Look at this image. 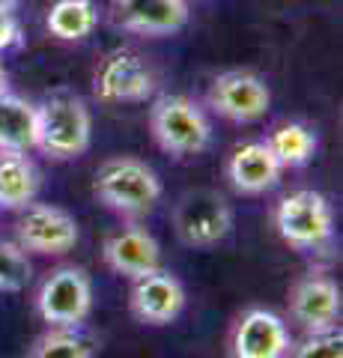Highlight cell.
<instances>
[{
  "label": "cell",
  "instance_id": "1",
  "mask_svg": "<svg viewBox=\"0 0 343 358\" xmlns=\"http://www.w3.org/2000/svg\"><path fill=\"white\" fill-rule=\"evenodd\" d=\"M93 194L105 209L117 212V215L140 218L156 209L161 200V179L147 162L119 155V159H108L96 171Z\"/></svg>",
  "mask_w": 343,
  "mask_h": 358
},
{
  "label": "cell",
  "instance_id": "2",
  "mask_svg": "<svg viewBox=\"0 0 343 358\" xmlns=\"http://www.w3.org/2000/svg\"><path fill=\"white\" fill-rule=\"evenodd\" d=\"M39 110V143L36 150L57 162L78 159L90 150L93 141V117L78 96L57 93L48 102L36 105Z\"/></svg>",
  "mask_w": 343,
  "mask_h": 358
},
{
  "label": "cell",
  "instance_id": "3",
  "mask_svg": "<svg viewBox=\"0 0 343 358\" xmlns=\"http://www.w3.org/2000/svg\"><path fill=\"white\" fill-rule=\"evenodd\" d=\"M149 129L156 143L170 155H197L212 143V126L203 108L188 96H159L149 108Z\"/></svg>",
  "mask_w": 343,
  "mask_h": 358
},
{
  "label": "cell",
  "instance_id": "4",
  "mask_svg": "<svg viewBox=\"0 0 343 358\" xmlns=\"http://www.w3.org/2000/svg\"><path fill=\"white\" fill-rule=\"evenodd\" d=\"M275 230L295 251H319L335 236V212L314 188H298L275 206Z\"/></svg>",
  "mask_w": 343,
  "mask_h": 358
},
{
  "label": "cell",
  "instance_id": "5",
  "mask_svg": "<svg viewBox=\"0 0 343 358\" xmlns=\"http://www.w3.org/2000/svg\"><path fill=\"white\" fill-rule=\"evenodd\" d=\"M173 230L188 248H215L233 233V206L212 188H197L176 200Z\"/></svg>",
  "mask_w": 343,
  "mask_h": 358
},
{
  "label": "cell",
  "instance_id": "6",
  "mask_svg": "<svg viewBox=\"0 0 343 358\" xmlns=\"http://www.w3.org/2000/svg\"><path fill=\"white\" fill-rule=\"evenodd\" d=\"M93 310L90 275L78 266H60L36 289V313L48 326L78 329Z\"/></svg>",
  "mask_w": 343,
  "mask_h": 358
},
{
  "label": "cell",
  "instance_id": "7",
  "mask_svg": "<svg viewBox=\"0 0 343 358\" xmlns=\"http://www.w3.org/2000/svg\"><path fill=\"white\" fill-rule=\"evenodd\" d=\"M81 239L78 221L60 206L51 203H36L21 209V218L15 224V242L27 254H42V257H60L69 254Z\"/></svg>",
  "mask_w": 343,
  "mask_h": 358
},
{
  "label": "cell",
  "instance_id": "8",
  "mask_svg": "<svg viewBox=\"0 0 343 358\" xmlns=\"http://www.w3.org/2000/svg\"><path fill=\"white\" fill-rule=\"evenodd\" d=\"M93 90L102 102L110 105L143 102L156 90V72L138 51L117 48L98 60L93 72Z\"/></svg>",
  "mask_w": 343,
  "mask_h": 358
},
{
  "label": "cell",
  "instance_id": "9",
  "mask_svg": "<svg viewBox=\"0 0 343 358\" xmlns=\"http://www.w3.org/2000/svg\"><path fill=\"white\" fill-rule=\"evenodd\" d=\"M209 108L230 122H257L269 114L272 90L248 69L221 72L209 87Z\"/></svg>",
  "mask_w": 343,
  "mask_h": 358
},
{
  "label": "cell",
  "instance_id": "10",
  "mask_svg": "<svg viewBox=\"0 0 343 358\" xmlns=\"http://www.w3.org/2000/svg\"><path fill=\"white\" fill-rule=\"evenodd\" d=\"M129 308L143 326H170L185 310V287L168 268H156L131 281Z\"/></svg>",
  "mask_w": 343,
  "mask_h": 358
},
{
  "label": "cell",
  "instance_id": "11",
  "mask_svg": "<svg viewBox=\"0 0 343 358\" xmlns=\"http://www.w3.org/2000/svg\"><path fill=\"white\" fill-rule=\"evenodd\" d=\"M290 317L311 331L337 329L340 322V287L335 278L323 272L302 275L290 289Z\"/></svg>",
  "mask_w": 343,
  "mask_h": 358
},
{
  "label": "cell",
  "instance_id": "12",
  "mask_svg": "<svg viewBox=\"0 0 343 358\" xmlns=\"http://www.w3.org/2000/svg\"><path fill=\"white\" fill-rule=\"evenodd\" d=\"M230 346H233V358H286L293 338L275 310L251 308L239 317Z\"/></svg>",
  "mask_w": 343,
  "mask_h": 358
},
{
  "label": "cell",
  "instance_id": "13",
  "mask_svg": "<svg viewBox=\"0 0 343 358\" xmlns=\"http://www.w3.org/2000/svg\"><path fill=\"white\" fill-rule=\"evenodd\" d=\"M102 260L114 275L135 281L140 275H149L161 268V245L152 233L140 227H126L110 233L102 245Z\"/></svg>",
  "mask_w": 343,
  "mask_h": 358
},
{
  "label": "cell",
  "instance_id": "14",
  "mask_svg": "<svg viewBox=\"0 0 343 358\" xmlns=\"http://www.w3.org/2000/svg\"><path fill=\"white\" fill-rule=\"evenodd\" d=\"M117 24L140 36H170L188 24V0H114Z\"/></svg>",
  "mask_w": 343,
  "mask_h": 358
},
{
  "label": "cell",
  "instance_id": "15",
  "mask_svg": "<svg viewBox=\"0 0 343 358\" xmlns=\"http://www.w3.org/2000/svg\"><path fill=\"white\" fill-rule=\"evenodd\" d=\"M224 171L239 194H265L281 182L284 167L265 141H248L230 152Z\"/></svg>",
  "mask_w": 343,
  "mask_h": 358
},
{
  "label": "cell",
  "instance_id": "16",
  "mask_svg": "<svg viewBox=\"0 0 343 358\" xmlns=\"http://www.w3.org/2000/svg\"><path fill=\"white\" fill-rule=\"evenodd\" d=\"M39 143V110L27 99L0 96V152H30Z\"/></svg>",
  "mask_w": 343,
  "mask_h": 358
},
{
  "label": "cell",
  "instance_id": "17",
  "mask_svg": "<svg viewBox=\"0 0 343 358\" xmlns=\"http://www.w3.org/2000/svg\"><path fill=\"white\" fill-rule=\"evenodd\" d=\"M39 194V171L24 152H0V209L21 212Z\"/></svg>",
  "mask_w": 343,
  "mask_h": 358
},
{
  "label": "cell",
  "instance_id": "18",
  "mask_svg": "<svg viewBox=\"0 0 343 358\" xmlns=\"http://www.w3.org/2000/svg\"><path fill=\"white\" fill-rule=\"evenodd\" d=\"M98 24V9L93 0H54L45 27L60 42H84Z\"/></svg>",
  "mask_w": 343,
  "mask_h": 358
},
{
  "label": "cell",
  "instance_id": "19",
  "mask_svg": "<svg viewBox=\"0 0 343 358\" xmlns=\"http://www.w3.org/2000/svg\"><path fill=\"white\" fill-rule=\"evenodd\" d=\"M96 341L69 326H51L27 350V358H96Z\"/></svg>",
  "mask_w": 343,
  "mask_h": 358
},
{
  "label": "cell",
  "instance_id": "20",
  "mask_svg": "<svg viewBox=\"0 0 343 358\" xmlns=\"http://www.w3.org/2000/svg\"><path fill=\"white\" fill-rule=\"evenodd\" d=\"M265 143L272 147L281 167H305L316 152V134L305 122H284Z\"/></svg>",
  "mask_w": 343,
  "mask_h": 358
},
{
  "label": "cell",
  "instance_id": "21",
  "mask_svg": "<svg viewBox=\"0 0 343 358\" xmlns=\"http://www.w3.org/2000/svg\"><path fill=\"white\" fill-rule=\"evenodd\" d=\"M33 278L27 251L18 242H0V293H18Z\"/></svg>",
  "mask_w": 343,
  "mask_h": 358
},
{
  "label": "cell",
  "instance_id": "22",
  "mask_svg": "<svg viewBox=\"0 0 343 358\" xmlns=\"http://www.w3.org/2000/svg\"><path fill=\"white\" fill-rule=\"evenodd\" d=\"M290 358H343V334L340 329L311 331L302 343L290 346Z\"/></svg>",
  "mask_w": 343,
  "mask_h": 358
},
{
  "label": "cell",
  "instance_id": "23",
  "mask_svg": "<svg viewBox=\"0 0 343 358\" xmlns=\"http://www.w3.org/2000/svg\"><path fill=\"white\" fill-rule=\"evenodd\" d=\"M18 36H21V27H18L15 9H13V3H3L0 6V54L13 48Z\"/></svg>",
  "mask_w": 343,
  "mask_h": 358
},
{
  "label": "cell",
  "instance_id": "24",
  "mask_svg": "<svg viewBox=\"0 0 343 358\" xmlns=\"http://www.w3.org/2000/svg\"><path fill=\"white\" fill-rule=\"evenodd\" d=\"M9 93V72L3 69V63H0V96Z\"/></svg>",
  "mask_w": 343,
  "mask_h": 358
},
{
  "label": "cell",
  "instance_id": "25",
  "mask_svg": "<svg viewBox=\"0 0 343 358\" xmlns=\"http://www.w3.org/2000/svg\"><path fill=\"white\" fill-rule=\"evenodd\" d=\"M3 3H9V0H0V6H3Z\"/></svg>",
  "mask_w": 343,
  "mask_h": 358
}]
</instances>
